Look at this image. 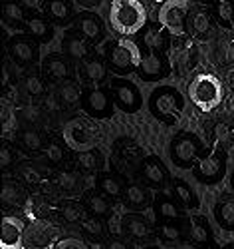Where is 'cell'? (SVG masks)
I'll return each instance as SVG.
<instances>
[{
	"mask_svg": "<svg viewBox=\"0 0 234 249\" xmlns=\"http://www.w3.org/2000/svg\"><path fill=\"white\" fill-rule=\"evenodd\" d=\"M63 52L72 60H83L90 52L88 38H83L81 34H68L63 40Z\"/></svg>",
	"mask_w": 234,
	"mask_h": 249,
	"instance_id": "obj_20",
	"label": "cell"
},
{
	"mask_svg": "<svg viewBox=\"0 0 234 249\" xmlns=\"http://www.w3.org/2000/svg\"><path fill=\"white\" fill-rule=\"evenodd\" d=\"M26 235V225L24 221L16 215H4L0 223V247H12V245H22Z\"/></svg>",
	"mask_w": 234,
	"mask_h": 249,
	"instance_id": "obj_14",
	"label": "cell"
},
{
	"mask_svg": "<svg viewBox=\"0 0 234 249\" xmlns=\"http://www.w3.org/2000/svg\"><path fill=\"white\" fill-rule=\"evenodd\" d=\"M167 28L159 26H145L143 32V44L147 50H155V52H165L169 48V38H167Z\"/></svg>",
	"mask_w": 234,
	"mask_h": 249,
	"instance_id": "obj_18",
	"label": "cell"
},
{
	"mask_svg": "<svg viewBox=\"0 0 234 249\" xmlns=\"http://www.w3.org/2000/svg\"><path fill=\"white\" fill-rule=\"evenodd\" d=\"M62 217L66 219L68 223H78V221H81V219H83V207H81V203L72 201V199L63 201V203H62Z\"/></svg>",
	"mask_w": 234,
	"mask_h": 249,
	"instance_id": "obj_35",
	"label": "cell"
},
{
	"mask_svg": "<svg viewBox=\"0 0 234 249\" xmlns=\"http://www.w3.org/2000/svg\"><path fill=\"white\" fill-rule=\"evenodd\" d=\"M141 50L129 38H117L108 46V62L117 74L135 72L141 64Z\"/></svg>",
	"mask_w": 234,
	"mask_h": 249,
	"instance_id": "obj_4",
	"label": "cell"
},
{
	"mask_svg": "<svg viewBox=\"0 0 234 249\" xmlns=\"http://www.w3.org/2000/svg\"><path fill=\"white\" fill-rule=\"evenodd\" d=\"M143 178L149 185H153V188H163V183L167 179V170H165V165L159 158L151 156V158H147L143 161Z\"/></svg>",
	"mask_w": 234,
	"mask_h": 249,
	"instance_id": "obj_17",
	"label": "cell"
},
{
	"mask_svg": "<svg viewBox=\"0 0 234 249\" xmlns=\"http://www.w3.org/2000/svg\"><path fill=\"white\" fill-rule=\"evenodd\" d=\"M44 156L50 160V161H62L63 160V146H60L58 142H50L46 143V148H44Z\"/></svg>",
	"mask_w": 234,
	"mask_h": 249,
	"instance_id": "obj_44",
	"label": "cell"
},
{
	"mask_svg": "<svg viewBox=\"0 0 234 249\" xmlns=\"http://www.w3.org/2000/svg\"><path fill=\"white\" fill-rule=\"evenodd\" d=\"M56 243H58L56 241V230L52 225H48L44 221H36L30 227V233L26 237L28 249H52V245H56Z\"/></svg>",
	"mask_w": 234,
	"mask_h": 249,
	"instance_id": "obj_15",
	"label": "cell"
},
{
	"mask_svg": "<svg viewBox=\"0 0 234 249\" xmlns=\"http://www.w3.org/2000/svg\"><path fill=\"white\" fill-rule=\"evenodd\" d=\"M56 181L60 185V190H63V192H76L78 183H79V178H78L76 172H60Z\"/></svg>",
	"mask_w": 234,
	"mask_h": 249,
	"instance_id": "obj_39",
	"label": "cell"
},
{
	"mask_svg": "<svg viewBox=\"0 0 234 249\" xmlns=\"http://www.w3.org/2000/svg\"><path fill=\"white\" fill-rule=\"evenodd\" d=\"M217 10L226 26H234V0H218Z\"/></svg>",
	"mask_w": 234,
	"mask_h": 249,
	"instance_id": "obj_40",
	"label": "cell"
},
{
	"mask_svg": "<svg viewBox=\"0 0 234 249\" xmlns=\"http://www.w3.org/2000/svg\"><path fill=\"white\" fill-rule=\"evenodd\" d=\"M0 249H28L26 245H12V247H0Z\"/></svg>",
	"mask_w": 234,
	"mask_h": 249,
	"instance_id": "obj_50",
	"label": "cell"
},
{
	"mask_svg": "<svg viewBox=\"0 0 234 249\" xmlns=\"http://www.w3.org/2000/svg\"><path fill=\"white\" fill-rule=\"evenodd\" d=\"M58 96H60L63 106H76V104H81V92H79L78 84L72 80H62L60 82Z\"/></svg>",
	"mask_w": 234,
	"mask_h": 249,
	"instance_id": "obj_26",
	"label": "cell"
},
{
	"mask_svg": "<svg viewBox=\"0 0 234 249\" xmlns=\"http://www.w3.org/2000/svg\"><path fill=\"white\" fill-rule=\"evenodd\" d=\"M159 231H161V237L167 239V241H179L183 239V225L177 221V219H169L167 223H163L159 227Z\"/></svg>",
	"mask_w": 234,
	"mask_h": 249,
	"instance_id": "obj_37",
	"label": "cell"
},
{
	"mask_svg": "<svg viewBox=\"0 0 234 249\" xmlns=\"http://www.w3.org/2000/svg\"><path fill=\"white\" fill-rule=\"evenodd\" d=\"M155 2H161L163 4V2H167V0H155Z\"/></svg>",
	"mask_w": 234,
	"mask_h": 249,
	"instance_id": "obj_53",
	"label": "cell"
},
{
	"mask_svg": "<svg viewBox=\"0 0 234 249\" xmlns=\"http://www.w3.org/2000/svg\"><path fill=\"white\" fill-rule=\"evenodd\" d=\"M76 2H78L81 8H88V10H90V8H95V6L101 2V0H76Z\"/></svg>",
	"mask_w": 234,
	"mask_h": 249,
	"instance_id": "obj_48",
	"label": "cell"
},
{
	"mask_svg": "<svg viewBox=\"0 0 234 249\" xmlns=\"http://www.w3.org/2000/svg\"><path fill=\"white\" fill-rule=\"evenodd\" d=\"M42 68H44V74L50 80H56V82L68 80V76H70V64H68V60L58 56V54L48 56L44 60V64H42Z\"/></svg>",
	"mask_w": 234,
	"mask_h": 249,
	"instance_id": "obj_19",
	"label": "cell"
},
{
	"mask_svg": "<svg viewBox=\"0 0 234 249\" xmlns=\"http://www.w3.org/2000/svg\"><path fill=\"white\" fill-rule=\"evenodd\" d=\"M188 96L190 102L203 112H210L215 110L224 98V90L222 84L217 76L212 74H197L190 80L188 86Z\"/></svg>",
	"mask_w": 234,
	"mask_h": 249,
	"instance_id": "obj_3",
	"label": "cell"
},
{
	"mask_svg": "<svg viewBox=\"0 0 234 249\" xmlns=\"http://www.w3.org/2000/svg\"><path fill=\"white\" fill-rule=\"evenodd\" d=\"M169 70H171V66H169L167 58L161 52L147 50L145 56H141V64L137 68V74L145 82H157V80H163L169 74Z\"/></svg>",
	"mask_w": 234,
	"mask_h": 249,
	"instance_id": "obj_11",
	"label": "cell"
},
{
	"mask_svg": "<svg viewBox=\"0 0 234 249\" xmlns=\"http://www.w3.org/2000/svg\"><path fill=\"white\" fill-rule=\"evenodd\" d=\"M63 142H66L68 148H72L76 152H86V150H94L97 146V134L90 124L72 120L66 124V128H63Z\"/></svg>",
	"mask_w": 234,
	"mask_h": 249,
	"instance_id": "obj_7",
	"label": "cell"
},
{
	"mask_svg": "<svg viewBox=\"0 0 234 249\" xmlns=\"http://www.w3.org/2000/svg\"><path fill=\"white\" fill-rule=\"evenodd\" d=\"M24 116H26V120H28V122H36V120H38V110L28 106V108L24 110Z\"/></svg>",
	"mask_w": 234,
	"mask_h": 249,
	"instance_id": "obj_49",
	"label": "cell"
},
{
	"mask_svg": "<svg viewBox=\"0 0 234 249\" xmlns=\"http://www.w3.org/2000/svg\"><path fill=\"white\" fill-rule=\"evenodd\" d=\"M81 110L92 118H109L113 112V102L109 92L101 86L90 88L81 96Z\"/></svg>",
	"mask_w": 234,
	"mask_h": 249,
	"instance_id": "obj_10",
	"label": "cell"
},
{
	"mask_svg": "<svg viewBox=\"0 0 234 249\" xmlns=\"http://www.w3.org/2000/svg\"><path fill=\"white\" fill-rule=\"evenodd\" d=\"M204 249H218V247H217L215 243H212V241H210V243H206V247H204Z\"/></svg>",
	"mask_w": 234,
	"mask_h": 249,
	"instance_id": "obj_51",
	"label": "cell"
},
{
	"mask_svg": "<svg viewBox=\"0 0 234 249\" xmlns=\"http://www.w3.org/2000/svg\"><path fill=\"white\" fill-rule=\"evenodd\" d=\"M190 26L197 36H204L210 30V14L206 10H197L190 18Z\"/></svg>",
	"mask_w": 234,
	"mask_h": 249,
	"instance_id": "obj_36",
	"label": "cell"
},
{
	"mask_svg": "<svg viewBox=\"0 0 234 249\" xmlns=\"http://www.w3.org/2000/svg\"><path fill=\"white\" fill-rule=\"evenodd\" d=\"M157 213H159V217L171 219V221H173V219H179V217L183 215L179 203H175L173 199H169V197H161V199L157 201Z\"/></svg>",
	"mask_w": 234,
	"mask_h": 249,
	"instance_id": "obj_31",
	"label": "cell"
},
{
	"mask_svg": "<svg viewBox=\"0 0 234 249\" xmlns=\"http://www.w3.org/2000/svg\"><path fill=\"white\" fill-rule=\"evenodd\" d=\"M76 161L81 165L83 170H95L99 165V156L94 150H86V152H78Z\"/></svg>",
	"mask_w": 234,
	"mask_h": 249,
	"instance_id": "obj_41",
	"label": "cell"
},
{
	"mask_svg": "<svg viewBox=\"0 0 234 249\" xmlns=\"http://www.w3.org/2000/svg\"><path fill=\"white\" fill-rule=\"evenodd\" d=\"M76 30L83 36V38H88L90 42L97 44L103 40V34H105V28H103V22H101V18L90 10H83L76 16Z\"/></svg>",
	"mask_w": 234,
	"mask_h": 249,
	"instance_id": "obj_13",
	"label": "cell"
},
{
	"mask_svg": "<svg viewBox=\"0 0 234 249\" xmlns=\"http://www.w3.org/2000/svg\"><path fill=\"white\" fill-rule=\"evenodd\" d=\"M173 192H175V196L179 197V201H181L185 207H197V205H199V201H197V197H195V192L190 190L185 181L175 179V183H173Z\"/></svg>",
	"mask_w": 234,
	"mask_h": 249,
	"instance_id": "obj_32",
	"label": "cell"
},
{
	"mask_svg": "<svg viewBox=\"0 0 234 249\" xmlns=\"http://www.w3.org/2000/svg\"><path fill=\"white\" fill-rule=\"evenodd\" d=\"M86 207L92 215H97V217L109 213V201L105 199V194H90L86 199Z\"/></svg>",
	"mask_w": 234,
	"mask_h": 249,
	"instance_id": "obj_29",
	"label": "cell"
},
{
	"mask_svg": "<svg viewBox=\"0 0 234 249\" xmlns=\"http://www.w3.org/2000/svg\"><path fill=\"white\" fill-rule=\"evenodd\" d=\"M203 143L195 134H181L171 143V160L179 168H190L195 161L201 160Z\"/></svg>",
	"mask_w": 234,
	"mask_h": 249,
	"instance_id": "obj_6",
	"label": "cell"
},
{
	"mask_svg": "<svg viewBox=\"0 0 234 249\" xmlns=\"http://www.w3.org/2000/svg\"><path fill=\"white\" fill-rule=\"evenodd\" d=\"M0 199H2V203L4 205H8V207H20L24 203V192L18 188L16 183H12V181H4V185H2V192H0Z\"/></svg>",
	"mask_w": 234,
	"mask_h": 249,
	"instance_id": "obj_28",
	"label": "cell"
},
{
	"mask_svg": "<svg viewBox=\"0 0 234 249\" xmlns=\"http://www.w3.org/2000/svg\"><path fill=\"white\" fill-rule=\"evenodd\" d=\"M54 249H88V245L83 243L81 239H76V237H66V239H60Z\"/></svg>",
	"mask_w": 234,
	"mask_h": 249,
	"instance_id": "obj_45",
	"label": "cell"
},
{
	"mask_svg": "<svg viewBox=\"0 0 234 249\" xmlns=\"http://www.w3.org/2000/svg\"><path fill=\"white\" fill-rule=\"evenodd\" d=\"M145 249H159V247H155V245H149V247H145Z\"/></svg>",
	"mask_w": 234,
	"mask_h": 249,
	"instance_id": "obj_52",
	"label": "cell"
},
{
	"mask_svg": "<svg viewBox=\"0 0 234 249\" xmlns=\"http://www.w3.org/2000/svg\"><path fill=\"white\" fill-rule=\"evenodd\" d=\"M24 88H26V92L30 96H42L44 90H46L44 82H42V78H38V76H28L24 80Z\"/></svg>",
	"mask_w": 234,
	"mask_h": 249,
	"instance_id": "obj_42",
	"label": "cell"
},
{
	"mask_svg": "<svg viewBox=\"0 0 234 249\" xmlns=\"http://www.w3.org/2000/svg\"><path fill=\"white\" fill-rule=\"evenodd\" d=\"M188 225H190V237L197 243H210L212 241V231H210V225L206 221V217L203 215H190L188 219Z\"/></svg>",
	"mask_w": 234,
	"mask_h": 249,
	"instance_id": "obj_24",
	"label": "cell"
},
{
	"mask_svg": "<svg viewBox=\"0 0 234 249\" xmlns=\"http://www.w3.org/2000/svg\"><path fill=\"white\" fill-rule=\"evenodd\" d=\"M147 106L155 120L167 124V126H175L185 110V98L173 86H159L149 96Z\"/></svg>",
	"mask_w": 234,
	"mask_h": 249,
	"instance_id": "obj_2",
	"label": "cell"
},
{
	"mask_svg": "<svg viewBox=\"0 0 234 249\" xmlns=\"http://www.w3.org/2000/svg\"><path fill=\"white\" fill-rule=\"evenodd\" d=\"M109 92L113 94V100L115 104L127 114H133L141 108V94H139V88L133 84V82L125 80V78H113L109 82Z\"/></svg>",
	"mask_w": 234,
	"mask_h": 249,
	"instance_id": "obj_9",
	"label": "cell"
},
{
	"mask_svg": "<svg viewBox=\"0 0 234 249\" xmlns=\"http://www.w3.org/2000/svg\"><path fill=\"white\" fill-rule=\"evenodd\" d=\"M109 24L121 36H133L147 26V10L139 0H111Z\"/></svg>",
	"mask_w": 234,
	"mask_h": 249,
	"instance_id": "obj_1",
	"label": "cell"
},
{
	"mask_svg": "<svg viewBox=\"0 0 234 249\" xmlns=\"http://www.w3.org/2000/svg\"><path fill=\"white\" fill-rule=\"evenodd\" d=\"M123 196H125V203L135 207V210H141V207H147L151 203V194H149V190L145 185H139V183L127 185Z\"/></svg>",
	"mask_w": 234,
	"mask_h": 249,
	"instance_id": "obj_22",
	"label": "cell"
},
{
	"mask_svg": "<svg viewBox=\"0 0 234 249\" xmlns=\"http://www.w3.org/2000/svg\"><path fill=\"white\" fill-rule=\"evenodd\" d=\"M226 249H234V245H228V247H226Z\"/></svg>",
	"mask_w": 234,
	"mask_h": 249,
	"instance_id": "obj_54",
	"label": "cell"
},
{
	"mask_svg": "<svg viewBox=\"0 0 234 249\" xmlns=\"http://www.w3.org/2000/svg\"><path fill=\"white\" fill-rule=\"evenodd\" d=\"M2 16L6 22H24L26 16H24V8L20 2H16V0H4V4H2Z\"/></svg>",
	"mask_w": 234,
	"mask_h": 249,
	"instance_id": "obj_30",
	"label": "cell"
},
{
	"mask_svg": "<svg viewBox=\"0 0 234 249\" xmlns=\"http://www.w3.org/2000/svg\"><path fill=\"white\" fill-rule=\"evenodd\" d=\"M8 52H10L14 62H18V64H22V66H30L38 60L40 44H38V40L32 38L30 34L28 36H18V38H12L8 42Z\"/></svg>",
	"mask_w": 234,
	"mask_h": 249,
	"instance_id": "obj_12",
	"label": "cell"
},
{
	"mask_svg": "<svg viewBox=\"0 0 234 249\" xmlns=\"http://www.w3.org/2000/svg\"><path fill=\"white\" fill-rule=\"evenodd\" d=\"M81 225H83V230H86L90 235H94V237H99L103 233V223L97 219V215H92L88 219H81Z\"/></svg>",
	"mask_w": 234,
	"mask_h": 249,
	"instance_id": "obj_43",
	"label": "cell"
},
{
	"mask_svg": "<svg viewBox=\"0 0 234 249\" xmlns=\"http://www.w3.org/2000/svg\"><path fill=\"white\" fill-rule=\"evenodd\" d=\"M46 12L54 20H60V22H63V20L70 18L72 8H70V4L66 2V0H48V2H46Z\"/></svg>",
	"mask_w": 234,
	"mask_h": 249,
	"instance_id": "obj_34",
	"label": "cell"
},
{
	"mask_svg": "<svg viewBox=\"0 0 234 249\" xmlns=\"http://www.w3.org/2000/svg\"><path fill=\"white\" fill-rule=\"evenodd\" d=\"M83 76L90 82H94V84H99V82H103L105 76H108V66H105L99 58H90L83 62Z\"/></svg>",
	"mask_w": 234,
	"mask_h": 249,
	"instance_id": "obj_27",
	"label": "cell"
},
{
	"mask_svg": "<svg viewBox=\"0 0 234 249\" xmlns=\"http://www.w3.org/2000/svg\"><path fill=\"white\" fill-rule=\"evenodd\" d=\"M97 183H99V190H101L105 196H108V197H117V196L123 194V185H121V181H119L115 176L103 174Z\"/></svg>",
	"mask_w": 234,
	"mask_h": 249,
	"instance_id": "obj_33",
	"label": "cell"
},
{
	"mask_svg": "<svg viewBox=\"0 0 234 249\" xmlns=\"http://www.w3.org/2000/svg\"><path fill=\"white\" fill-rule=\"evenodd\" d=\"M121 225H123V230L135 239H147L151 235V227L139 215H125Z\"/></svg>",
	"mask_w": 234,
	"mask_h": 249,
	"instance_id": "obj_25",
	"label": "cell"
},
{
	"mask_svg": "<svg viewBox=\"0 0 234 249\" xmlns=\"http://www.w3.org/2000/svg\"><path fill=\"white\" fill-rule=\"evenodd\" d=\"M215 217L222 230H234V197H224L217 201Z\"/></svg>",
	"mask_w": 234,
	"mask_h": 249,
	"instance_id": "obj_23",
	"label": "cell"
},
{
	"mask_svg": "<svg viewBox=\"0 0 234 249\" xmlns=\"http://www.w3.org/2000/svg\"><path fill=\"white\" fill-rule=\"evenodd\" d=\"M24 30L36 38L38 42H50L54 38V26L48 18H42V16H28L24 20Z\"/></svg>",
	"mask_w": 234,
	"mask_h": 249,
	"instance_id": "obj_16",
	"label": "cell"
},
{
	"mask_svg": "<svg viewBox=\"0 0 234 249\" xmlns=\"http://www.w3.org/2000/svg\"><path fill=\"white\" fill-rule=\"evenodd\" d=\"M14 156H12V148L8 146V143H2V150H0V165L2 168H8V165L12 163Z\"/></svg>",
	"mask_w": 234,
	"mask_h": 249,
	"instance_id": "obj_46",
	"label": "cell"
},
{
	"mask_svg": "<svg viewBox=\"0 0 234 249\" xmlns=\"http://www.w3.org/2000/svg\"><path fill=\"white\" fill-rule=\"evenodd\" d=\"M20 142H22V146L30 152H38L42 146H44V142H42V136L38 130H24L20 134Z\"/></svg>",
	"mask_w": 234,
	"mask_h": 249,
	"instance_id": "obj_38",
	"label": "cell"
},
{
	"mask_svg": "<svg viewBox=\"0 0 234 249\" xmlns=\"http://www.w3.org/2000/svg\"><path fill=\"white\" fill-rule=\"evenodd\" d=\"M105 249H133V243L125 241V239H111Z\"/></svg>",
	"mask_w": 234,
	"mask_h": 249,
	"instance_id": "obj_47",
	"label": "cell"
},
{
	"mask_svg": "<svg viewBox=\"0 0 234 249\" xmlns=\"http://www.w3.org/2000/svg\"><path fill=\"white\" fill-rule=\"evenodd\" d=\"M195 178L203 183H218L226 174V152L215 148L208 156L201 158L195 165Z\"/></svg>",
	"mask_w": 234,
	"mask_h": 249,
	"instance_id": "obj_8",
	"label": "cell"
},
{
	"mask_svg": "<svg viewBox=\"0 0 234 249\" xmlns=\"http://www.w3.org/2000/svg\"><path fill=\"white\" fill-rule=\"evenodd\" d=\"M190 12L188 0H167L159 10V24L173 36L185 34V20Z\"/></svg>",
	"mask_w": 234,
	"mask_h": 249,
	"instance_id": "obj_5",
	"label": "cell"
},
{
	"mask_svg": "<svg viewBox=\"0 0 234 249\" xmlns=\"http://www.w3.org/2000/svg\"><path fill=\"white\" fill-rule=\"evenodd\" d=\"M190 52H193V46H190L188 38L185 34L175 36L171 42V60L175 66H187L190 62Z\"/></svg>",
	"mask_w": 234,
	"mask_h": 249,
	"instance_id": "obj_21",
	"label": "cell"
}]
</instances>
